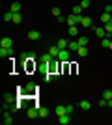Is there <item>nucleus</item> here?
Listing matches in <instances>:
<instances>
[{"label": "nucleus", "instance_id": "f257e3e1", "mask_svg": "<svg viewBox=\"0 0 112 125\" xmlns=\"http://www.w3.org/2000/svg\"><path fill=\"white\" fill-rule=\"evenodd\" d=\"M56 60H60V62H69V60H71V52H69V49H62Z\"/></svg>", "mask_w": 112, "mask_h": 125}, {"label": "nucleus", "instance_id": "f03ea898", "mask_svg": "<svg viewBox=\"0 0 112 125\" xmlns=\"http://www.w3.org/2000/svg\"><path fill=\"white\" fill-rule=\"evenodd\" d=\"M80 21H82V15H75V13H73V15L67 17V21H65V22H67L69 26H73V24H80Z\"/></svg>", "mask_w": 112, "mask_h": 125}, {"label": "nucleus", "instance_id": "7ed1b4c3", "mask_svg": "<svg viewBox=\"0 0 112 125\" xmlns=\"http://www.w3.org/2000/svg\"><path fill=\"white\" fill-rule=\"evenodd\" d=\"M0 56L2 58H11L13 56V47H0Z\"/></svg>", "mask_w": 112, "mask_h": 125}, {"label": "nucleus", "instance_id": "20e7f679", "mask_svg": "<svg viewBox=\"0 0 112 125\" xmlns=\"http://www.w3.org/2000/svg\"><path fill=\"white\" fill-rule=\"evenodd\" d=\"M24 63H26V71H28V73H30V71H36V69H37L36 58H28V60H26Z\"/></svg>", "mask_w": 112, "mask_h": 125}, {"label": "nucleus", "instance_id": "39448f33", "mask_svg": "<svg viewBox=\"0 0 112 125\" xmlns=\"http://www.w3.org/2000/svg\"><path fill=\"white\" fill-rule=\"evenodd\" d=\"M26 116H28V118H30V120H36V118H39V108H37L36 104H34L32 108H28Z\"/></svg>", "mask_w": 112, "mask_h": 125}, {"label": "nucleus", "instance_id": "423d86ee", "mask_svg": "<svg viewBox=\"0 0 112 125\" xmlns=\"http://www.w3.org/2000/svg\"><path fill=\"white\" fill-rule=\"evenodd\" d=\"M54 112H56V116H64L67 114V104H56V108H54Z\"/></svg>", "mask_w": 112, "mask_h": 125}, {"label": "nucleus", "instance_id": "0eeeda50", "mask_svg": "<svg viewBox=\"0 0 112 125\" xmlns=\"http://www.w3.org/2000/svg\"><path fill=\"white\" fill-rule=\"evenodd\" d=\"M58 123H60V125H69V123H71V114L60 116V118H58Z\"/></svg>", "mask_w": 112, "mask_h": 125}, {"label": "nucleus", "instance_id": "6e6552de", "mask_svg": "<svg viewBox=\"0 0 112 125\" xmlns=\"http://www.w3.org/2000/svg\"><path fill=\"white\" fill-rule=\"evenodd\" d=\"M93 30H95V36L97 37H107V32H105V26H95V28H93Z\"/></svg>", "mask_w": 112, "mask_h": 125}, {"label": "nucleus", "instance_id": "1a4fd4ad", "mask_svg": "<svg viewBox=\"0 0 112 125\" xmlns=\"http://www.w3.org/2000/svg\"><path fill=\"white\" fill-rule=\"evenodd\" d=\"M10 11L11 13H21V2H11Z\"/></svg>", "mask_w": 112, "mask_h": 125}, {"label": "nucleus", "instance_id": "9d476101", "mask_svg": "<svg viewBox=\"0 0 112 125\" xmlns=\"http://www.w3.org/2000/svg\"><path fill=\"white\" fill-rule=\"evenodd\" d=\"M39 37H41V34H39L37 30H30V32H28V39H32V41H37Z\"/></svg>", "mask_w": 112, "mask_h": 125}, {"label": "nucleus", "instance_id": "9b49d317", "mask_svg": "<svg viewBox=\"0 0 112 125\" xmlns=\"http://www.w3.org/2000/svg\"><path fill=\"white\" fill-rule=\"evenodd\" d=\"M0 45H2V47H13V39H11V37H2V41H0Z\"/></svg>", "mask_w": 112, "mask_h": 125}, {"label": "nucleus", "instance_id": "f8f14e48", "mask_svg": "<svg viewBox=\"0 0 112 125\" xmlns=\"http://www.w3.org/2000/svg\"><path fill=\"white\" fill-rule=\"evenodd\" d=\"M79 108H82V110H90V108H92V103H90V101H86V99H82V101L79 103Z\"/></svg>", "mask_w": 112, "mask_h": 125}, {"label": "nucleus", "instance_id": "ddd939ff", "mask_svg": "<svg viewBox=\"0 0 112 125\" xmlns=\"http://www.w3.org/2000/svg\"><path fill=\"white\" fill-rule=\"evenodd\" d=\"M56 69H58V63L54 62V58H52V60L49 62V73H54V75H56Z\"/></svg>", "mask_w": 112, "mask_h": 125}, {"label": "nucleus", "instance_id": "4468645a", "mask_svg": "<svg viewBox=\"0 0 112 125\" xmlns=\"http://www.w3.org/2000/svg\"><path fill=\"white\" fill-rule=\"evenodd\" d=\"M67 45H69L67 39H58V41H56V47H58L60 51H62V49H67Z\"/></svg>", "mask_w": 112, "mask_h": 125}, {"label": "nucleus", "instance_id": "2eb2a0df", "mask_svg": "<svg viewBox=\"0 0 112 125\" xmlns=\"http://www.w3.org/2000/svg\"><path fill=\"white\" fill-rule=\"evenodd\" d=\"M80 26H84V28H92V19H90V17H82Z\"/></svg>", "mask_w": 112, "mask_h": 125}, {"label": "nucleus", "instance_id": "dca6fc26", "mask_svg": "<svg viewBox=\"0 0 112 125\" xmlns=\"http://www.w3.org/2000/svg\"><path fill=\"white\" fill-rule=\"evenodd\" d=\"M49 54H51L52 58H58V54H60V49L56 47V45H52V47L49 49Z\"/></svg>", "mask_w": 112, "mask_h": 125}, {"label": "nucleus", "instance_id": "f3484780", "mask_svg": "<svg viewBox=\"0 0 112 125\" xmlns=\"http://www.w3.org/2000/svg\"><path fill=\"white\" fill-rule=\"evenodd\" d=\"M108 21H112V15H110V13H107V11H105V13H103V15H101V22H103V24H107Z\"/></svg>", "mask_w": 112, "mask_h": 125}, {"label": "nucleus", "instance_id": "a211bd4d", "mask_svg": "<svg viewBox=\"0 0 112 125\" xmlns=\"http://www.w3.org/2000/svg\"><path fill=\"white\" fill-rule=\"evenodd\" d=\"M67 32H69V36H71V37H75L77 34H79V26H77V24L69 26V30H67Z\"/></svg>", "mask_w": 112, "mask_h": 125}, {"label": "nucleus", "instance_id": "6ab92c4d", "mask_svg": "<svg viewBox=\"0 0 112 125\" xmlns=\"http://www.w3.org/2000/svg\"><path fill=\"white\" fill-rule=\"evenodd\" d=\"M79 47H80L79 41H69V45H67V49H69V51H75V52L79 51Z\"/></svg>", "mask_w": 112, "mask_h": 125}, {"label": "nucleus", "instance_id": "aec40b11", "mask_svg": "<svg viewBox=\"0 0 112 125\" xmlns=\"http://www.w3.org/2000/svg\"><path fill=\"white\" fill-rule=\"evenodd\" d=\"M11 22L21 24V22H22V15H21V13H13V21H11Z\"/></svg>", "mask_w": 112, "mask_h": 125}, {"label": "nucleus", "instance_id": "412c9836", "mask_svg": "<svg viewBox=\"0 0 112 125\" xmlns=\"http://www.w3.org/2000/svg\"><path fill=\"white\" fill-rule=\"evenodd\" d=\"M77 54H79L80 58L88 56V49H86V47H79V51H77Z\"/></svg>", "mask_w": 112, "mask_h": 125}, {"label": "nucleus", "instance_id": "4be33fe9", "mask_svg": "<svg viewBox=\"0 0 112 125\" xmlns=\"http://www.w3.org/2000/svg\"><path fill=\"white\" fill-rule=\"evenodd\" d=\"M2 121H4V125H11V123H13V118H11V116L6 112V114H4V120H2Z\"/></svg>", "mask_w": 112, "mask_h": 125}, {"label": "nucleus", "instance_id": "5701e85b", "mask_svg": "<svg viewBox=\"0 0 112 125\" xmlns=\"http://www.w3.org/2000/svg\"><path fill=\"white\" fill-rule=\"evenodd\" d=\"M103 26H105V32H107V36L110 37V34H112V21H108L107 24H103Z\"/></svg>", "mask_w": 112, "mask_h": 125}, {"label": "nucleus", "instance_id": "b1692460", "mask_svg": "<svg viewBox=\"0 0 112 125\" xmlns=\"http://www.w3.org/2000/svg\"><path fill=\"white\" fill-rule=\"evenodd\" d=\"M77 41H79V45H80V47H86V45H88V37H86V36H80L79 39H77Z\"/></svg>", "mask_w": 112, "mask_h": 125}, {"label": "nucleus", "instance_id": "393cba45", "mask_svg": "<svg viewBox=\"0 0 112 125\" xmlns=\"http://www.w3.org/2000/svg\"><path fill=\"white\" fill-rule=\"evenodd\" d=\"M10 21H13V13H11V11H6L4 13V22H10Z\"/></svg>", "mask_w": 112, "mask_h": 125}, {"label": "nucleus", "instance_id": "a878e982", "mask_svg": "<svg viewBox=\"0 0 112 125\" xmlns=\"http://www.w3.org/2000/svg\"><path fill=\"white\" fill-rule=\"evenodd\" d=\"M39 60H41V62H51V60H52V56H51V54H49V52H47V54H43V56L41 58H39Z\"/></svg>", "mask_w": 112, "mask_h": 125}, {"label": "nucleus", "instance_id": "bb28decb", "mask_svg": "<svg viewBox=\"0 0 112 125\" xmlns=\"http://www.w3.org/2000/svg\"><path fill=\"white\" fill-rule=\"evenodd\" d=\"M49 116V110L47 108H41V106H39V118H47Z\"/></svg>", "mask_w": 112, "mask_h": 125}, {"label": "nucleus", "instance_id": "cd10ccee", "mask_svg": "<svg viewBox=\"0 0 112 125\" xmlns=\"http://www.w3.org/2000/svg\"><path fill=\"white\" fill-rule=\"evenodd\" d=\"M103 97H105V99H112V90H105V92H103Z\"/></svg>", "mask_w": 112, "mask_h": 125}, {"label": "nucleus", "instance_id": "c85d7f7f", "mask_svg": "<svg viewBox=\"0 0 112 125\" xmlns=\"http://www.w3.org/2000/svg\"><path fill=\"white\" fill-rule=\"evenodd\" d=\"M73 13H75V15H80V13H82V8H80V4H79V6H73Z\"/></svg>", "mask_w": 112, "mask_h": 125}, {"label": "nucleus", "instance_id": "c756f323", "mask_svg": "<svg viewBox=\"0 0 112 125\" xmlns=\"http://www.w3.org/2000/svg\"><path fill=\"white\" fill-rule=\"evenodd\" d=\"M54 73H45V82H52Z\"/></svg>", "mask_w": 112, "mask_h": 125}, {"label": "nucleus", "instance_id": "7c9ffc66", "mask_svg": "<svg viewBox=\"0 0 112 125\" xmlns=\"http://www.w3.org/2000/svg\"><path fill=\"white\" fill-rule=\"evenodd\" d=\"M80 8H82V10L90 8V0H80Z\"/></svg>", "mask_w": 112, "mask_h": 125}, {"label": "nucleus", "instance_id": "2f4dec72", "mask_svg": "<svg viewBox=\"0 0 112 125\" xmlns=\"http://www.w3.org/2000/svg\"><path fill=\"white\" fill-rule=\"evenodd\" d=\"M26 58H28V52H21V54H19V60H21L22 63L26 62Z\"/></svg>", "mask_w": 112, "mask_h": 125}, {"label": "nucleus", "instance_id": "473e14b6", "mask_svg": "<svg viewBox=\"0 0 112 125\" xmlns=\"http://www.w3.org/2000/svg\"><path fill=\"white\" fill-rule=\"evenodd\" d=\"M13 99H15L13 94H6V101H8V103H13Z\"/></svg>", "mask_w": 112, "mask_h": 125}, {"label": "nucleus", "instance_id": "72a5a7b5", "mask_svg": "<svg viewBox=\"0 0 112 125\" xmlns=\"http://www.w3.org/2000/svg\"><path fill=\"white\" fill-rule=\"evenodd\" d=\"M51 13H52L54 17H60V13H62V11H60V8H52V11H51Z\"/></svg>", "mask_w": 112, "mask_h": 125}, {"label": "nucleus", "instance_id": "f704fd0d", "mask_svg": "<svg viewBox=\"0 0 112 125\" xmlns=\"http://www.w3.org/2000/svg\"><path fill=\"white\" fill-rule=\"evenodd\" d=\"M97 104H99V106H103V108H105V106H108V101L105 99V97H103V99L99 101V103H97Z\"/></svg>", "mask_w": 112, "mask_h": 125}, {"label": "nucleus", "instance_id": "c9c22d12", "mask_svg": "<svg viewBox=\"0 0 112 125\" xmlns=\"http://www.w3.org/2000/svg\"><path fill=\"white\" fill-rule=\"evenodd\" d=\"M73 110H75L73 104H67V114H73Z\"/></svg>", "mask_w": 112, "mask_h": 125}, {"label": "nucleus", "instance_id": "e433bc0d", "mask_svg": "<svg viewBox=\"0 0 112 125\" xmlns=\"http://www.w3.org/2000/svg\"><path fill=\"white\" fill-rule=\"evenodd\" d=\"M56 19H58V22H65V21H67V17H64V15H60V17H56Z\"/></svg>", "mask_w": 112, "mask_h": 125}, {"label": "nucleus", "instance_id": "4c0bfd02", "mask_svg": "<svg viewBox=\"0 0 112 125\" xmlns=\"http://www.w3.org/2000/svg\"><path fill=\"white\" fill-rule=\"evenodd\" d=\"M105 11H107V13H112V6L107 4V6H105Z\"/></svg>", "mask_w": 112, "mask_h": 125}, {"label": "nucleus", "instance_id": "58836bf2", "mask_svg": "<svg viewBox=\"0 0 112 125\" xmlns=\"http://www.w3.org/2000/svg\"><path fill=\"white\" fill-rule=\"evenodd\" d=\"M108 49H110V51H112V39H110V43H108Z\"/></svg>", "mask_w": 112, "mask_h": 125}, {"label": "nucleus", "instance_id": "ea45409f", "mask_svg": "<svg viewBox=\"0 0 112 125\" xmlns=\"http://www.w3.org/2000/svg\"><path fill=\"white\" fill-rule=\"evenodd\" d=\"M110 37H112V34H110Z\"/></svg>", "mask_w": 112, "mask_h": 125}]
</instances>
